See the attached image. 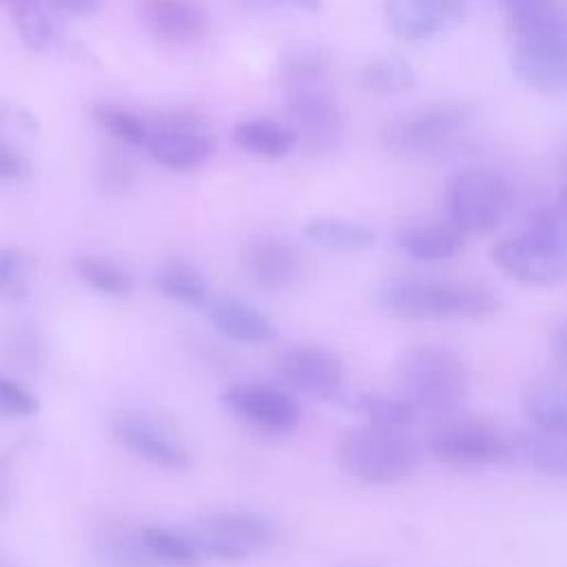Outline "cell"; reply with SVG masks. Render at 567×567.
Listing matches in <instances>:
<instances>
[{
    "mask_svg": "<svg viewBox=\"0 0 567 567\" xmlns=\"http://www.w3.org/2000/svg\"><path fill=\"white\" fill-rule=\"evenodd\" d=\"M379 306L403 321L467 317L481 319L498 310V297L481 284L390 277L377 288Z\"/></svg>",
    "mask_w": 567,
    "mask_h": 567,
    "instance_id": "cell-1",
    "label": "cell"
},
{
    "mask_svg": "<svg viewBox=\"0 0 567 567\" xmlns=\"http://www.w3.org/2000/svg\"><path fill=\"white\" fill-rule=\"evenodd\" d=\"M140 543L144 549L162 563L175 565V567H195L202 560L199 549L193 545L190 538L175 534L164 527H142L140 529Z\"/></svg>",
    "mask_w": 567,
    "mask_h": 567,
    "instance_id": "cell-28",
    "label": "cell"
},
{
    "mask_svg": "<svg viewBox=\"0 0 567 567\" xmlns=\"http://www.w3.org/2000/svg\"><path fill=\"white\" fill-rule=\"evenodd\" d=\"M11 16L22 42L31 51L49 53L58 47L60 33L47 0H11Z\"/></svg>",
    "mask_w": 567,
    "mask_h": 567,
    "instance_id": "cell-25",
    "label": "cell"
},
{
    "mask_svg": "<svg viewBox=\"0 0 567 567\" xmlns=\"http://www.w3.org/2000/svg\"><path fill=\"white\" fill-rule=\"evenodd\" d=\"M394 377L401 399L419 414H454L470 392V377L461 357L434 343L405 348L396 359Z\"/></svg>",
    "mask_w": 567,
    "mask_h": 567,
    "instance_id": "cell-2",
    "label": "cell"
},
{
    "mask_svg": "<svg viewBox=\"0 0 567 567\" xmlns=\"http://www.w3.org/2000/svg\"><path fill=\"white\" fill-rule=\"evenodd\" d=\"M394 241L403 255L423 264L447 261L463 248V235L454 226L443 224L403 226Z\"/></svg>",
    "mask_w": 567,
    "mask_h": 567,
    "instance_id": "cell-20",
    "label": "cell"
},
{
    "mask_svg": "<svg viewBox=\"0 0 567 567\" xmlns=\"http://www.w3.org/2000/svg\"><path fill=\"white\" fill-rule=\"evenodd\" d=\"M303 237L339 252H363L377 244V233L370 226L343 217H312L303 224Z\"/></svg>",
    "mask_w": 567,
    "mask_h": 567,
    "instance_id": "cell-22",
    "label": "cell"
},
{
    "mask_svg": "<svg viewBox=\"0 0 567 567\" xmlns=\"http://www.w3.org/2000/svg\"><path fill=\"white\" fill-rule=\"evenodd\" d=\"M326 58L319 51H295L288 60L281 62V82L292 89H303V86H321L323 75H326Z\"/></svg>",
    "mask_w": 567,
    "mask_h": 567,
    "instance_id": "cell-32",
    "label": "cell"
},
{
    "mask_svg": "<svg viewBox=\"0 0 567 567\" xmlns=\"http://www.w3.org/2000/svg\"><path fill=\"white\" fill-rule=\"evenodd\" d=\"M155 286L164 297L193 308H202L210 303L208 281L204 272L188 261H179V259L166 261L155 275Z\"/></svg>",
    "mask_w": 567,
    "mask_h": 567,
    "instance_id": "cell-26",
    "label": "cell"
},
{
    "mask_svg": "<svg viewBox=\"0 0 567 567\" xmlns=\"http://www.w3.org/2000/svg\"><path fill=\"white\" fill-rule=\"evenodd\" d=\"M523 230L567 252V195L558 193L556 202L534 210Z\"/></svg>",
    "mask_w": 567,
    "mask_h": 567,
    "instance_id": "cell-31",
    "label": "cell"
},
{
    "mask_svg": "<svg viewBox=\"0 0 567 567\" xmlns=\"http://www.w3.org/2000/svg\"><path fill=\"white\" fill-rule=\"evenodd\" d=\"M425 447L434 458L463 467L492 465L512 454L509 439L478 419L443 421L427 434Z\"/></svg>",
    "mask_w": 567,
    "mask_h": 567,
    "instance_id": "cell-6",
    "label": "cell"
},
{
    "mask_svg": "<svg viewBox=\"0 0 567 567\" xmlns=\"http://www.w3.org/2000/svg\"><path fill=\"white\" fill-rule=\"evenodd\" d=\"M509 64L525 86L547 95L567 93V31L516 40Z\"/></svg>",
    "mask_w": 567,
    "mask_h": 567,
    "instance_id": "cell-12",
    "label": "cell"
},
{
    "mask_svg": "<svg viewBox=\"0 0 567 567\" xmlns=\"http://www.w3.org/2000/svg\"><path fill=\"white\" fill-rule=\"evenodd\" d=\"M474 117V109L461 102H439L401 117L390 120L383 131V144L401 153H425L450 144Z\"/></svg>",
    "mask_w": 567,
    "mask_h": 567,
    "instance_id": "cell-5",
    "label": "cell"
},
{
    "mask_svg": "<svg viewBox=\"0 0 567 567\" xmlns=\"http://www.w3.org/2000/svg\"><path fill=\"white\" fill-rule=\"evenodd\" d=\"M523 410L532 427L567 439V379L543 377L527 385Z\"/></svg>",
    "mask_w": 567,
    "mask_h": 567,
    "instance_id": "cell-17",
    "label": "cell"
},
{
    "mask_svg": "<svg viewBox=\"0 0 567 567\" xmlns=\"http://www.w3.org/2000/svg\"><path fill=\"white\" fill-rule=\"evenodd\" d=\"M113 434L126 450L153 465L166 470H182L188 465V452L164 430L155 427L148 421L120 419L113 423Z\"/></svg>",
    "mask_w": 567,
    "mask_h": 567,
    "instance_id": "cell-15",
    "label": "cell"
},
{
    "mask_svg": "<svg viewBox=\"0 0 567 567\" xmlns=\"http://www.w3.org/2000/svg\"><path fill=\"white\" fill-rule=\"evenodd\" d=\"M95 120L100 122L102 128H106L113 137H117L124 144H146L148 135H151V126L148 122H144L142 117H137L135 113L115 106V104H97L93 109Z\"/></svg>",
    "mask_w": 567,
    "mask_h": 567,
    "instance_id": "cell-30",
    "label": "cell"
},
{
    "mask_svg": "<svg viewBox=\"0 0 567 567\" xmlns=\"http://www.w3.org/2000/svg\"><path fill=\"white\" fill-rule=\"evenodd\" d=\"M53 7H58L60 11L75 16V18H86L100 11L102 0H49Z\"/></svg>",
    "mask_w": 567,
    "mask_h": 567,
    "instance_id": "cell-36",
    "label": "cell"
},
{
    "mask_svg": "<svg viewBox=\"0 0 567 567\" xmlns=\"http://www.w3.org/2000/svg\"><path fill=\"white\" fill-rule=\"evenodd\" d=\"M142 18L164 42L186 44L206 31V16L195 0H144Z\"/></svg>",
    "mask_w": 567,
    "mask_h": 567,
    "instance_id": "cell-14",
    "label": "cell"
},
{
    "mask_svg": "<svg viewBox=\"0 0 567 567\" xmlns=\"http://www.w3.org/2000/svg\"><path fill=\"white\" fill-rule=\"evenodd\" d=\"M270 2H281V4H290L297 7L301 11H319L323 0H270Z\"/></svg>",
    "mask_w": 567,
    "mask_h": 567,
    "instance_id": "cell-38",
    "label": "cell"
},
{
    "mask_svg": "<svg viewBox=\"0 0 567 567\" xmlns=\"http://www.w3.org/2000/svg\"><path fill=\"white\" fill-rule=\"evenodd\" d=\"M146 151L164 168L193 171L215 151L213 137L190 117H164L151 126Z\"/></svg>",
    "mask_w": 567,
    "mask_h": 567,
    "instance_id": "cell-13",
    "label": "cell"
},
{
    "mask_svg": "<svg viewBox=\"0 0 567 567\" xmlns=\"http://www.w3.org/2000/svg\"><path fill=\"white\" fill-rule=\"evenodd\" d=\"M509 450L543 474H567V439L532 427L509 436Z\"/></svg>",
    "mask_w": 567,
    "mask_h": 567,
    "instance_id": "cell-23",
    "label": "cell"
},
{
    "mask_svg": "<svg viewBox=\"0 0 567 567\" xmlns=\"http://www.w3.org/2000/svg\"><path fill=\"white\" fill-rule=\"evenodd\" d=\"M286 109L290 126L299 137V144L315 153L332 151L341 144L343 120L341 111L321 86H303L288 91Z\"/></svg>",
    "mask_w": 567,
    "mask_h": 567,
    "instance_id": "cell-10",
    "label": "cell"
},
{
    "mask_svg": "<svg viewBox=\"0 0 567 567\" xmlns=\"http://www.w3.org/2000/svg\"><path fill=\"white\" fill-rule=\"evenodd\" d=\"M352 408L365 416V423L385 430L408 432L419 421V412L408 401L394 396L361 394L352 401Z\"/></svg>",
    "mask_w": 567,
    "mask_h": 567,
    "instance_id": "cell-27",
    "label": "cell"
},
{
    "mask_svg": "<svg viewBox=\"0 0 567 567\" xmlns=\"http://www.w3.org/2000/svg\"><path fill=\"white\" fill-rule=\"evenodd\" d=\"M233 144L248 155L264 159H281L292 153L299 144L292 126H286L275 120H241L233 126Z\"/></svg>",
    "mask_w": 567,
    "mask_h": 567,
    "instance_id": "cell-21",
    "label": "cell"
},
{
    "mask_svg": "<svg viewBox=\"0 0 567 567\" xmlns=\"http://www.w3.org/2000/svg\"><path fill=\"white\" fill-rule=\"evenodd\" d=\"M516 40L545 38L567 31V11L560 0H498Z\"/></svg>",
    "mask_w": 567,
    "mask_h": 567,
    "instance_id": "cell-19",
    "label": "cell"
},
{
    "mask_svg": "<svg viewBox=\"0 0 567 567\" xmlns=\"http://www.w3.org/2000/svg\"><path fill=\"white\" fill-rule=\"evenodd\" d=\"M354 82L370 95H396L414 89L416 73L401 55H379L357 69Z\"/></svg>",
    "mask_w": 567,
    "mask_h": 567,
    "instance_id": "cell-24",
    "label": "cell"
},
{
    "mask_svg": "<svg viewBox=\"0 0 567 567\" xmlns=\"http://www.w3.org/2000/svg\"><path fill=\"white\" fill-rule=\"evenodd\" d=\"M339 458L350 476L372 485H388L410 478L419 470L423 454L408 432L365 423L343 434Z\"/></svg>",
    "mask_w": 567,
    "mask_h": 567,
    "instance_id": "cell-3",
    "label": "cell"
},
{
    "mask_svg": "<svg viewBox=\"0 0 567 567\" xmlns=\"http://www.w3.org/2000/svg\"><path fill=\"white\" fill-rule=\"evenodd\" d=\"M40 410L38 399L18 381L0 374V414L33 416Z\"/></svg>",
    "mask_w": 567,
    "mask_h": 567,
    "instance_id": "cell-34",
    "label": "cell"
},
{
    "mask_svg": "<svg viewBox=\"0 0 567 567\" xmlns=\"http://www.w3.org/2000/svg\"><path fill=\"white\" fill-rule=\"evenodd\" d=\"M224 408L241 423L268 432L286 434L299 423L297 401L281 388L268 383H237L221 394Z\"/></svg>",
    "mask_w": 567,
    "mask_h": 567,
    "instance_id": "cell-9",
    "label": "cell"
},
{
    "mask_svg": "<svg viewBox=\"0 0 567 567\" xmlns=\"http://www.w3.org/2000/svg\"><path fill=\"white\" fill-rule=\"evenodd\" d=\"M29 259L16 248L0 250V295L9 299H20L27 295Z\"/></svg>",
    "mask_w": 567,
    "mask_h": 567,
    "instance_id": "cell-33",
    "label": "cell"
},
{
    "mask_svg": "<svg viewBox=\"0 0 567 567\" xmlns=\"http://www.w3.org/2000/svg\"><path fill=\"white\" fill-rule=\"evenodd\" d=\"M27 175V164L22 157L0 142V182H18Z\"/></svg>",
    "mask_w": 567,
    "mask_h": 567,
    "instance_id": "cell-35",
    "label": "cell"
},
{
    "mask_svg": "<svg viewBox=\"0 0 567 567\" xmlns=\"http://www.w3.org/2000/svg\"><path fill=\"white\" fill-rule=\"evenodd\" d=\"M489 255L507 277L523 286L547 288L567 279V252L527 230L498 239Z\"/></svg>",
    "mask_w": 567,
    "mask_h": 567,
    "instance_id": "cell-8",
    "label": "cell"
},
{
    "mask_svg": "<svg viewBox=\"0 0 567 567\" xmlns=\"http://www.w3.org/2000/svg\"><path fill=\"white\" fill-rule=\"evenodd\" d=\"M279 374L299 392L323 401H343V361L319 346H295L281 352Z\"/></svg>",
    "mask_w": 567,
    "mask_h": 567,
    "instance_id": "cell-11",
    "label": "cell"
},
{
    "mask_svg": "<svg viewBox=\"0 0 567 567\" xmlns=\"http://www.w3.org/2000/svg\"><path fill=\"white\" fill-rule=\"evenodd\" d=\"M512 206L509 182L492 168H465L447 188L450 226L461 235H485L501 226Z\"/></svg>",
    "mask_w": 567,
    "mask_h": 567,
    "instance_id": "cell-4",
    "label": "cell"
},
{
    "mask_svg": "<svg viewBox=\"0 0 567 567\" xmlns=\"http://www.w3.org/2000/svg\"><path fill=\"white\" fill-rule=\"evenodd\" d=\"M248 272L266 290L288 288L299 275V255L297 250L277 237L259 239L250 246L246 255Z\"/></svg>",
    "mask_w": 567,
    "mask_h": 567,
    "instance_id": "cell-18",
    "label": "cell"
},
{
    "mask_svg": "<svg viewBox=\"0 0 567 567\" xmlns=\"http://www.w3.org/2000/svg\"><path fill=\"white\" fill-rule=\"evenodd\" d=\"M75 275L93 290L109 295V297H124L131 292L133 281L126 270H122L117 264L91 255H82L73 261Z\"/></svg>",
    "mask_w": 567,
    "mask_h": 567,
    "instance_id": "cell-29",
    "label": "cell"
},
{
    "mask_svg": "<svg viewBox=\"0 0 567 567\" xmlns=\"http://www.w3.org/2000/svg\"><path fill=\"white\" fill-rule=\"evenodd\" d=\"M551 350L560 361L567 363V321H563L551 334Z\"/></svg>",
    "mask_w": 567,
    "mask_h": 567,
    "instance_id": "cell-37",
    "label": "cell"
},
{
    "mask_svg": "<svg viewBox=\"0 0 567 567\" xmlns=\"http://www.w3.org/2000/svg\"><path fill=\"white\" fill-rule=\"evenodd\" d=\"M206 308L213 326L235 341L268 343L277 337L275 323L261 310L241 299L219 297L213 299Z\"/></svg>",
    "mask_w": 567,
    "mask_h": 567,
    "instance_id": "cell-16",
    "label": "cell"
},
{
    "mask_svg": "<svg viewBox=\"0 0 567 567\" xmlns=\"http://www.w3.org/2000/svg\"><path fill=\"white\" fill-rule=\"evenodd\" d=\"M202 556L219 560H244L252 549H264L277 538L275 527L250 512H217L204 516L197 532L188 536Z\"/></svg>",
    "mask_w": 567,
    "mask_h": 567,
    "instance_id": "cell-7",
    "label": "cell"
},
{
    "mask_svg": "<svg viewBox=\"0 0 567 567\" xmlns=\"http://www.w3.org/2000/svg\"><path fill=\"white\" fill-rule=\"evenodd\" d=\"M4 507V487H2V483H0V509Z\"/></svg>",
    "mask_w": 567,
    "mask_h": 567,
    "instance_id": "cell-39",
    "label": "cell"
}]
</instances>
